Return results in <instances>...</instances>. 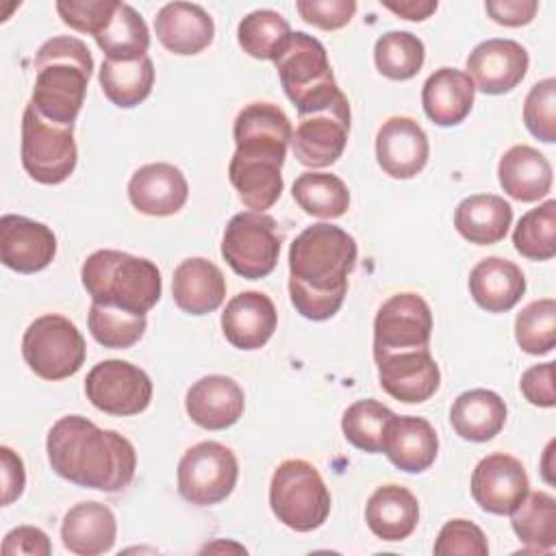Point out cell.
Instances as JSON below:
<instances>
[{
  "label": "cell",
  "instance_id": "42",
  "mask_svg": "<svg viewBox=\"0 0 556 556\" xmlns=\"http://www.w3.org/2000/svg\"><path fill=\"white\" fill-rule=\"evenodd\" d=\"M517 345L534 356L547 354L556 345V302L541 298L523 306L515 317Z\"/></svg>",
  "mask_w": 556,
  "mask_h": 556
},
{
  "label": "cell",
  "instance_id": "21",
  "mask_svg": "<svg viewBox=\"0 0 556 556\" xmlns=\"http://www.w3.org/2000/svg\"><path fill=\"white\" fill-rule=\"evenodd\" d=\"M187 198L189 182L172 163H148L128 180L130 204L150 217H167L178 213Z\"/></svg>",
  "mask_w": 556,
  "mask_h": 556
},
{
  "label": "cell",
  "instance_id": "46",
  "mask_svg": "<svg viewBox=\"0 0 556 556\" xmlns=\"http://www.w3.org/2000/svg\"><path fill=\"white\" fill-rule=\"evenodd\" d=\"M295 11L300 17L321 30L343 28L356 13L354 0H298Z\"/></svg>",
  "mask_w": 556,
  "mask_h": 556
},
{
  "label": "cell",
  "instance_id": "34",
  "mask_svg": "<svg viewBox=\"0 0 556 556\" xmlns=\"http://www.w3.org/2000/svg\"><path fill=\"white\" fill-rule=\"evenodd\" d=\"M93 39L111 61H135L150 48L148 26L128 2H117L109 24Z\"/></svg>",
  "mask_w": 556,
  "mask_h": 556
},
{
  "label": "cell",
  "instance_id": "39",
  "mask_svg": "<svg viewBox=\"0 0 556 556\" xmlns=\"http://www.w3.org/2000/svg\"><path fill=\"white\" fill-rule=\"evenodd\" d=\"M395 413L378 400H356L350 404L341 417L343 437L361 452L378 454L382 452V441L387 426Z\"/></svg>",
  "mask_w": 556,
  "mask_h": 556
},
{
  "label": "cell",
  "instance_id": "9",
  "mask_svg": "<svg viewBox=\"0 0 556 556\" xmlns=\"http://www.w3.org/2000/svg\"><path fill=\"white\" fill-rule=\"evenodd\" d=\"M78 161L74 126L48 122L28 102L22 115V167L41 185L70 178Z\"/></svg>",
  "mask_w": 556,
  "mask_h": 556
},
{
  "label": "cell",
  "instance_id": "51",
  "mask_svg": "<svg viewBox=\"0 0 556 556\" xmlns=\"http://www.w3.org/2000/svg\"><path fill=\"white\" fill-rule=\"evenodd\" d=\"M382 7L404 20L421 22V20L430 17L439 4H437V0H400V2H382Z\"/></svg>",
  "mask_w": 556,
  "mask_h": 556
},
{
  "label": "cell",
  "instance_id": "41",
  "mask_svg": "<svg viewBox=\"0 0 556 556\" xmlns=\"http://www.w3.org/2000/svg\"><path fill=\"white\" fill-rule=\"evenodd\" d=\"M87 326L91 337L111 350H124L135 345L146 332V315H135L122 308L91 302Z\"/></svg>",
  "mask_w": 556,
  "mask_h": 556
},
{
  "label": "cell",
  "instance_id": "16",
  "mask_svg": "<svg viewBox=\"0 0 556 556\" xmlns=\"http://www.w3.org/2000/svg\"><path fill=\"white\" fill-rule=\"evenodd\" d=\"M374 361L378 365L380 387L397 402H426L441 384V371L430 354V348L380 354L374 356Z\"/></svg>",
  "mask_w": 556,
  "mask_h": 556
},
{
  "label": "cell",
  "instance_id": "8",
  "mask_svg": "<svg viewBox=\"0 0 556 556\" xmlns=\"http://www.w3.org/2000/svg\"><path fill=\"white\" fill-rule=\"evenodd\" d=\"M22 356L39 378L63 380L83 367L87 345L74 321L63 315L48 313L37 317L24 330Z\"/></svg>",
  "mask_w": 556,
  "mask_h": 556
},
{
  "label": "cell",
  "instance_id": "17",
  "mask_svg": "<svg viewBox=\"0 0 556 556\" xmlns=\"http://www.w3.org/2000/svg\"><path fill=\"white\" fill-rule=\"evenodd\" d=\"M530 65L528 50L515 39H486L467 56V76L486 96L513 91Z\"/></svg>",
  "mask_w": 556,
  "mask_h": 556
},
{
  "label": "cell",
  "instance_id": "36",
  "mask_svg": "<svg viewBox=\"0 0 556 556\" xmlns=\"http://www.w3.org/2000/svg\"><path fill=\"white\" fill-rule=\"evenodd\" d=\"M510 526L530 552H552L556 545V500L534 491L510 513Z\"/></svg>",
  "mask_w": 556,
  "mask_h": 556
},
{
  "label": "cell",
  "instance_id": "4",
  "mask_svg": "<svg viewBox=\"0 0 556 556\" xmlns=\"http://www.w3.org/2000/svg\"><path fill=\"white\" fill-rule=\"evenodd\" d=\"M93 72V59L85 41L61 35L48 39L35 56V85L30 104L54 124L74 126Z\"/></svg>",
  "mask_w": 556,
  "mask_h": 556
},
{
  "label": "cell",
  "instance_id": "47",
  "mask_svg": "<svg viewBox=\"0 0 556 556\" xmlns=\"http://www.w3.org/2000/svg\"><path fill=\"white\" fill-rule=\"evenodd\" d=\"M519 389L523 397L541 408H552L556 404V393H554V363H541L532 365L521 374Z\"/></svg>",
  "mask_w": 556,
  "mask_h": 556
},
{
  "label": "cell",
  "instance_id": "50",
  "mask_svg": "<svg viewBox=\"0 0 556 556\" xmlns=\"http://www.w3.org/2000/svg\"><path fill=\"white\" fill-rule=\"evenodd\" d=\"M0 467H2V506L13 504L26 486V471L22 458L9 447H0Z\"/></svg>",
  "mask_w": 556,
  "mask_h": 556
},
{
  "label": "cell",
  "instance_id": "31",
  "mask_svg": "<svg viewBox=\"0 0 556 556\" xmlns=\"http://www.w3.org/2000/svg\"><path fill=\"white\" fill-rule=\"evenodd\" d=\"M513 224V206L495 193H476L454 208V226L476 245L500 243Z\"/></svg>",
  "mask_w": 556,
  "mask_h": 556
},
{
  "label": "cell",
  "instance_id": "28",
  "mask_svg": "<svg viewBox=\"0 0 556 556\" xmlns=\"http://www.w3.org/2000/svg\"><path fill=\"white\" fill-rule=\"evenodd\" d=\"M473 96L476 87L467 72L456 67H439L424 83V113L437 126H458L469 115Z\"/></svg>",
  "mask_w": 556,
  "mask_h": 556
},
{
  "label": "cell",
  "instance_id": "10",
  "mask_svg": "<svg viewBox=\"0 0 556 556\" xmlns=\"http://www.w3.org/2000/svg\"><path fill=\"white\" fill-rule=\"evenodd\" d=\"M282 235L271 215L243 211L230 217L222 237V256L230 269L248 280L269 276L280 256Z\"/></svg>",
  "mask_w": 556,
  "mask_h": 556
},
{
  "label": "cell",
  "instance_id": "43",
  "mask_svg": "<svg viewBox=\"0 0 556 556\" xmlns=\"http://www.w3.org/2000/svg\"><path fill=\"white\" fill-rule=\"evenodd\" d=\"M523 124L543 143L556 141V80L534 83L523 100Z\"/></svg>",
  "mask_w": 556,
  "mask_h": 556
},
{
  "label": "cell",
  "instance_id": "44",
  "mask_svg": "<svg viewBox=\"0 0 556 556\" xmlns=\"http://www.w3.org/2000/svg\"><path fill=\"white\" fill-rule=\"evenodd\" d=\"M437 556H486L489 543L480 526L469 519H450L434 541Z\"/></svg>",
  "mask_w": 556,
  "mask_h": 556
},
{
  "label": "cell",
  "instance_id": "40",
  "mask_svg": "<svg viewBox=\"0 0 556 556\" xmlns=\"http://www.w3.org/2000/svg\"><path fill=\"white\" fill-rule=\"evenodd\" d=\"M556 202L547 200L541 206L521 215L513 230L515 250L530 261H549L556 254Z\"/></svg>",
  "mask_w": 556,
  "mask_h": 556
},
{
  "label": "cell",
  "instance_id": "38",
  "mask_svg": "<svg viewBox=\"0 0 556 556\" xmlns=\"http://www.w3.org/2000/svg\"><path fill=\"white\" fill-rule=\"evenodd\" d=\"M426 59L424 41L408 30H389L374 46V61L382 76L391 80H408L417 76Z\"/></svg>",
  "mask_w": 556,
  "mask_h": 556
},
{
  "label": "cell",
  "instance_id": "33",
  "mask_svg": "<svg viewBox=\"0 0 556 556\" xmlns=\"http://www.w3.org/2000/svg\"><path fill=\"white\" fill-rule=\"evenodd\" d=\"M98 80L109 102L119 109H132L150 96L154 85V65L148 54L135 61L104 59Z\"/></svg>",
  "mask_w": 556,
  "mask_h": 556
},
{
  "label": "cell",
  "instance_id": "19",
  "mask_svg": "<svg viewBox=\"0 0 556 556\" xmlns=\"http://www.w3.org/2000/svg\"><path fill=\"white\" fill-rule=\"evenodd\" d=\"M56 254L52 228L24 215L7 213L0 217V261L17 274L46 269Z\"/></svg>",
  "mask_w": 556,
  "mask_h": 556
},
{
  "label": "cell",
  "instance_id": "48",
  "mask_svg": "<svg viewBox=\"0 0 556 556\" xmlns=\"http://www.w3.org/2000/svg\"><path fill=\"white\" fill-rule=\"evenodd\" d=\"M4 556H50L52 545L43 530L35 526H17L4 534L2 541Z\"/></svg>",
  "mask_w": 556,
  "mask_h": 556
},
{
  "label": "cell",
  "instance_id": "20",
  "mask_svg": "<svg viewBox=\"0 0 556 556\" xmlns=\"http://www.w3.org/2000/svg\"><path fill=\"white\" fill-rule=\"evenodd\" d=\"M245 408L239 382L228 376L211 374L193 382L185 395V410L204 430H226L235 426Z\"/></svg>",
  "mask_w": 556,
  "mask_h": 556
},
{
  "label": "cell",
  "instance_id": "18",
  "mask_svg": "<svg viewBox=\"0 0 556 556\" xmlns=\"http://www.w3.org/2000/svg\"><path fill=\"white\" fill-rule=\"evenodd\" d=\"M430 143L424 128L406 115L389 117L376 135V161L397 180L415 178L428 163Z\"/></svg>",
  "mask_w": 556,
  "mask_h": 556
},
{
  "label": "cell",
  "instance_id": "23",
  "mask_svg": "<svg viewBox=\"0 0 556 556\" xmlns=\"http://www.w3.org/2000/svg\"><path fill=\"white\" fill-rule=\"evenodd\" d=\"M159 41L174 54L191 56L211 46L215 37L213 17L195 2H167L154 17Z\"/></svg>",
  "mask_w": 556,
  "mask_h": 556
},
{
  "label": "cell",
  "instance_id": "27",
  "mask_svg": "<svg viewBox=\"0 0 556 556\" xmlns=\"http://www.w3.org/2000/svg\"><path fill=\"white\" fill-rule=\"evenodd\" d=\"M552 165L536 148L517 143L497 163V180L504 193L519 202H536L552 189Z\"/></svg>",
  "mask_w": 556,
  "mask_h": 556
},
{
  "label": "cell",
  "instance_id": "45",
  "mask_svg": "<svg viewBox=\"0 0 556 556\" xmlns=\"http://www.w3.org/2000/svg\"><path fill=\"white\" fill-rule=\"evenodd\" d=\"M117 2L119 0H59L56 13L70 28L96 37L109 24Z\"/></svg>",
  "mask_w": 556,
  "mask_h": 556
},
{
  "label": "cell",
  "instance_id": "7",
  "mask_svg": "<svg viewBox=\"0 0 556 556\" xmlns=\"http://www.w3.org/2000/svg\"><path fill=\"white\" fill-rule=\"evenodd\" d=\"M271 513L295 532L324 526L330 513V491L317 467L302 458L282 460L269 482Z\"/></svg>",
  "mask_w": 556,
  "mask_h": 556
},
{
  "label": "cell",
  "instance_id": "6",
  "mask_svg": "<svg viewBox=\"0 0 556 556\" xmlns=\"http://www.w3.org/2000/svg\"><path fill=\"white\" fill-rule=\"evenodd\" d=\"M274 63L280 85L298 109V115L317 111L341 93L334 83L328 52L313 35L302 30L291 33L285 50Z\"/></svg>",
  "mask_w": 556,
  "mask_h": 556
},
{
  "label": "cell",
  "instance_id": "1",
  "mask_svg": "<svg viewBox=\"0 0 556 556\" xmlns=\"http://www.w3.org/2000/svg\"><path fill=\"white\" fill-rule=\"evenodd\" d=\"M356 256V241L343 228L332 224L304 228L289 248V295L295 311L311 321L337 315Z\"/></svg>",
  "mask_w": 556,
  "mask_h": 556
},
{
  "label": "cell",
  "instance_id": "15",
  "mask_svg": "<svg viewBox=\"0 0 556 556\" xmlns=\"http://www.w3.org/2000/svg\"><path fill=\"white\" fill-rule=\"evenodd\" d=\"M471 497L491 515H510L528 495V473L519 458L510 454L484 456L471 473Z\"/></svg>",
  "mask_w": 556,
  "mask_h": 556
},
{
  "label": "cell",
  "instance_id": "13",
  "mask_svg": "<svg viewBox=\"0 0 556 556\" xmlns=\"http://www.w3.org/2000/svg\"><path fill=\"white\" fill-rule=\"evenodd\" d=\"M85 395L106 415H139L150 406L152 380L141 367L128 361L109 358L93 365L87 374Z\"/></svg>",
  "mask_w": 556,
  "mask_h": 556
},
{
  "label": "cell",
  "instance_id": "2",
  "mask_svg": "<svg viewBox=\"0 0 556 556\" xmlns=\"http://www.w3.org/2000/svg\"><path fill=\"white\" fill-rule=\"evenodd\" d=\"M237 150L228 163V178L239 200L252 211L271 208L282 193V163L293 137L289 117L278 104L252 102L232 124Z\"/></svg>",
  "mask_w": 556,
  "mask_h": 556
},
{
  "label": "cell",
  "instance_id": "26",
  "mask_svg": "<svg viewBox=\"0 0 556 556\" xmlns=\"http://www.w3.org/2000/svg\"><path fill=\"white\" fill-rule=\"evenodd\" d=\"M469 293L486 313H506L526 293V276L517 263L486 256L469 271Z\"/></svg>",
  "mask_w": 556,
  "mask_h": 556
},
{
  "label": "cell",
  "instance_id": "22",
  "mask_svg": "<svg viewBox=\"0 0 556 556\" xmlns=\"http://www.w3.org/2000/svg\"><path fill=\"white\" fill-rule=\"evenodd\" d=\"M278 326V313L269 295L261 291H241L232 295L222 313V330L237 350L263 348Z\"/></svg>",
  "mask_w": 556,
  "mask_h": 556
},
{
  "label": "cell",
  "instance_id": "49",
  "mask_svg": "<svg viewBox=\"0 0 556 556\" xmlns=\"http://www.w3.org/2000/svg\"><path fill=\"white\" fill-rule=\"evenodd\" d=\"M484 9L493 22L517 28L534 20L539 11V2L536 0H486Z\"/></svg>",
  "mask_w": 556,
  "mask_h": 556
},
{
  "label": "cell",
  "instance_id": "25",
  "mask_svg": "<svg viewBox=\"0 0 556 556\" xmlns=\"http://www.w3.org/2000/svg\"><path fill=\"white\" fill-rule=\"evenodd\" d=\"M172 295L182 313L206 315L222 306L226 298V278L208 258H185L174 269Z\"/></svg>",
  "mask_w": 556,
  "mask_h": 556
},
{
  "label": "cell",
  "instance_id": "35",
  "mask_svg": "<svg viewBox=\"0 0 556 556\" xmlns=\"http://www.w3.org/2000/svg\"><path fill=\"white\" fill-rule=\"evenodd\" d=\"M291 193L298 206L306 215H313L319 219H337L345 215V211L350 208L348 185L334 174H324V172L300 174L291 187Z\"/></svg>",
  "mask_w": 556,
  "mask_h": 556
},
{
  "label": "cell",
  "instance_id": "30",
  "mask_svg": "<svg viewBox=\"0 0 556 556\" xmlns=\"http://www.w3.org/2000/svg\"><path fill=\"white\" fill-rule=\"evenodd\" d=\"M367 528L382 541H404L419 521V502L402 484L378 486L365 506Z\"/></svg>",
  "mask_w": 556,
  "mask_h": 556
},
{
  "label": "cell",
  "instance_id": "29",
  "mask_svg": "<svg viewBox=\"0 0 556 556\" xmlns=\"http://www.w3.org/2000/svg\"><path fill=\"white\" fill-rule=\"evenodd\" d=\"M117 521L113 510L100 502H80L72 506L61 523L65 549L76 556H98L113 547Z\"/></svg>",
  "mask_w": 556,
  "mask_h": 556
},
{
  "label": "cell",
  "instance_id": "11",
  "mask_svg": "<svg viewBox=\"0 0 556 556\" xmlns=\"http://www.w3.org/2000/svg\"><path fill=\"white\" fill-rule=\"evenodd\" d=\"M239 478V463L230 447L219 441H200L189 447L176 471L178 493L193 506L224 502Z\"/></svg>",
  "mask_w": 556,
  "mask_h": 556
},
{
  "label": "cell",
  "instance_id": "37",
  "mask_svg": "<svg viewBox=\"0 0 556 556\" xmlns=\"http://www.w3.org/2000/svg\"><path fill=\"white\" fill-rule=\"evenodd\" d=\"M291 37L289 22L271 9L248 13L237 26V41L254 59L276 61Z\"/></svg>",
  "mask_w": 556,
  "mask_h": 556
},
{
  "label": "cell",
  "instance_id": "32",
  "mask_svg": "<svg viewBox=\"0 0 556 556\" xmlns=\"http://www.w3.org/2000/svg\"><path fill=\"white\" fill-rule=\"evenodd\" d=\"M506 402L495 391L469 389L454 400L450 421L460 439L484 443L500 434L506 424Z\"/></svg>",
  "mask_w": 556,
  "mask_h": 556
},
{
  "label": "cell",
  "instance_id": "5",
  "mask_svg": "<svg viewBox=\"0 0 556 556\" xmlns=\"http://www.w3.org/2000/svg\"><path fill=\"white\" fill-rule=\"evenodd\" d=\"M80 280L91 302L146 315L163 291L159 267L122 250H96L80 267Z\"/></svg>",
  "mask_w": 556,
  "mask_h": 556
},
{
  "label": "cell",
  "instance_id": "14",
  "mask_svg": "<svg viewBox=\"0 0 556 556\" xmlns=\"http://www.w3.org/2000/svg\"><path fill=\"white\" fill-rule=\"evenodd\" d=\"M432 311L413 291L395 293L382 302L374 319V356L428 348Z\"/></svg>",
  "mask_w": 556,
  "mask_h": 556
},
{
  "label": "cell",
  "instance_id": "24",
  "mask_svg": "<svg viewBox=\"0 0 556 556\" xmlns=\"http://www.w3.org/2000/svg\"><path fill=\"white\" fill-rule=\"evenodd\" d=\"M382 452L400 471L421 473L439 454V437L424 417L393 415L384 432Z\"/></svg>",
  "mask_w": 556,
  "mask_h": 556
},
{
  "label": "cell",
  "instance_id": "3",
  "mask_svg": "<svg viewBox=\"0 0 556 556\" xmlns=\"http://www.w3.org/2000/svg\"><path fill=\"white\" fill-rule=\"evenodd\" d=\"M46 452L56 476L104 493L126 489L137 469L132 443L83 415H65L54 421L46 439Z\"/></svg>",
  "mask_w": 556,
  "mask_h": 556
},
{
  "label": "cell",
  "instance_id": "12",
  "mask_svg": "<svg viewBox=\"0 0 556 556\" xmlns=\"http://www.w3.org/2000/svg\"><path fill=\"white\" fill-rule=\"evenodd\" d=\"M350 102L341 91L326 106L300 115L291 150L304 167L321 169L339 161L350 135Z\"/></svg>",
  "mask_w": 556,
  "mask_h": 556
}]
</instances>
